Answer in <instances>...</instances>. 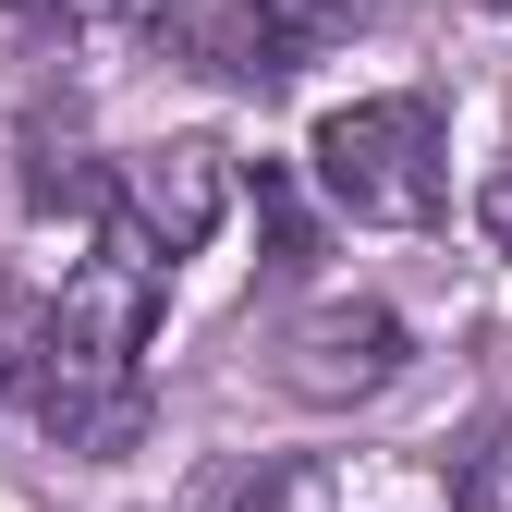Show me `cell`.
Listing matches in <instances>:
<instances>
[{"instance_id": "cell-3", "label": "cell", "mask_w": 512, "mask_h": 512, "mask_svg": "<svg viewBox=\"0 0 512 512\" xmlns=\"http://www.w3.org/2000/svg\"><path fill=\"white\" fill-rule=\"evenodd\" d=\"M220 208H232V171H220V147H147L135 171H122V232H147L159 256H196L208 232H220Z\"/></svg>"}, {"instance_id": "cell-2", "label": "cell", "mask_w": 512, "mask_h": 512, "mask_svg": "<svg viewBox=\"0 0 512 512\" xmlns=\"http://www.w3.org/2000/svg\"><path fill=\"white\" fill-rule=\"evenodd\" d=\"M305 159L330 183V208H354V220H391V232L439 220V98H354L317 122Z\"/></svg>"}, {"instance_id": "cell-4", "label": "cell", "mask_w": 512, "mask_h": 512, "mask_svg": "<svg viewBox=\"0 0 512 512\" xmlns=\"http://www.w3.org/2000/svg\"><path fill=\"white\" fill-rule=\"evenodd\" d=\"M403 366V317L391 305H317L293 330V391L305 403H342V391H378Z\"/></svg>"}, {"instance_id": "cell-6", "label": "cell", "mask_w": 512, "mask_h": 512, "mask_svg": "<svg viewBox=\"0 0 512 512\" xmlns=\"http://www.w3.org/2000/svg\"><path fill=\"white\" fill-rule=\"evenodd\" d=\"M464 512H512V427L476 439V464H464Z\"/></svg>"}, {"instance_id": "cell-1", "label": "cell", "mask_w": 512, "mask_h": 512, "mask_svg": "<svg viewBox=\"0 0 512 512\" xmlns=\"http://www.w3.org/2000/svg\"><path fill=\"white\" fill-rule=\"evenodd\" d=\"M159 269L171 256L147 232H110L61 305H13L0 317V378L13 403L61 439V452H122L135 439V391H147V342H159Z\"/></svg>"}, {"instance_id": "cell-5", "label": "cell", "mask_w": 512, "mask_h": 512, "mask_svg": "<svg viewBox=\"0 0 512 512\" xmlns=\"http://www.w3.org/2000/svg\"><path fill=\"white\" fill-rule=\"evenodd\" d=\"M159 37L196 61V74H232V86H281L293 61H305L256 0H159Z\"/></svg>"}, {"instance_id": "cell-7", "label": "cell", "mask_w": 512, "mask_h": 512, "mask_svg": "<svg viewBox=\"0 0 512 512\" xmlns=\"http://www.w3.org/2000/svg\"><path fill=\"white\" fill-rule=\"evenodd\" d=\"M61 13H74V25H86V13H122V0H61Z\"/></svg>"}]
</instances>
